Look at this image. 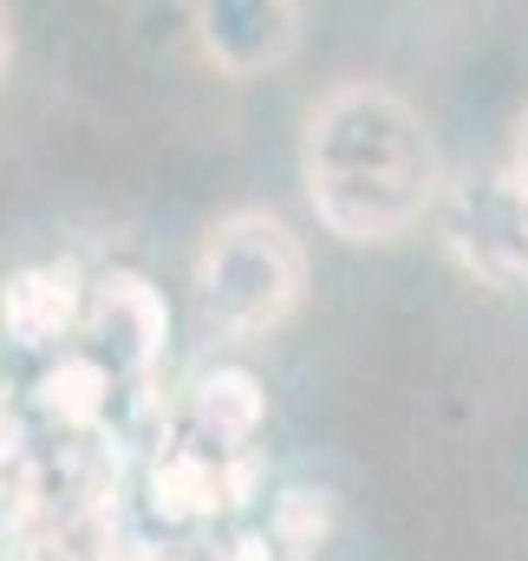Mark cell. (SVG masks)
<instances>
[{"label": "cell", "mask_w": 528, "mask_h": 561, "mask_svg": "<svg viewBox=\"0 0 528 561\" xmlns=\"http://www.w3.org/2000/svg\"><path fill=\"white\" fill-rule=\"evenodd\" d=\"M300 183L320 229L359 249L411 236L444 203V163L424 112L379 79H346L307 105Z\"/></svg>", "instance_id": "cell-1"}, {"label": "cell", "mask_w": 528, "mask_h": 561, "mask_svg": "<svg viewBox=\"0 0 528 561\" xmlns=\"http://www.w3.org/2000/svg\"><path fill=\"white\" fill-rule=\"evenodd\" d=\"M437 236L470 280L496 294L528 287V190L509 176V163L450 176L437 203Z\"/></svg>", "instance_id": "cell-3"}, {"label": "cell", "mask_w": 528, "mask_h": 561, "mask_svg": "<svg viewBox=\"0 0 528 561\" xmlns=\"http://www.w3.org/2000/svg\"><path fill=\"white\" fill-rule=\"evenodd\" d=\"M85 353L118 379L137 386L157 373L163 346H170V300L157 294V280L137 275V268H105L85 287Z\"/></svg>", "instance_id": "cell-4"}, {"label": "cell", "mask_w": 528, "mask_h": 561, "mask_svg": "<svg viewBox=\"0 0 528 561\" xmlns=\"http://www.w3.org/2000/svg\"><path fill=\"white\" fill-rule=\"evenodd\" d=\"M85 287L79 262H26L0 280V333L26 353H53L85 327Z\"/></svg>", "instance_id": "cell-6"}, {"label": "cell", "mask_w": 528, "mask_h": 561, "mask_svg": "<svg viewBox=\"0 0 528 561\" xmlns=\"http://www.w3.org/2000/svg\"><path fill=\"white\" fill-rule=\"evenodd\" d=\"M333 536V496L326 490H307V483H287L274 496V516H267V542L287 561H313V549Z\"/></svg>", "instance_id": "cell-10"}, {"label": "cell", "mask_w": 528, "mask_h": 561, "mask_svg": "<svg viewBox=\"0 0 528 561\" xmlns=\"http://www.w3.org/2000/svg\"><path fill=\"white\" fill-rule=\"evenodd\" d=\"M509 176L528 190V105H523V118H516V138H509Z\"/></svg>", "instance_id": "cell-11"}, {"label": "cell", "mask_w": 528, "mask_h": 561, "mask_svg": "<svg viewBox=\"0 0 528 561\" xmlns=\"http://www.w3.org/2000/svg\"><path fill=\"white\" fill-rule=\"evenodd\" d=\"M7 72H13V20L0 13V85H7Z\"/></svg>", "instance_id": "cell-12"}, {"label": "cell", "mask_w": 528, "mask_h": 561, "mask_svg": "<svg viewBox=\"0 0 528 561\" xmlns=\"http://www.w3.org/2000/svg\"><path fill=\"white\" fill-rule=\"evenodd\" d=\"M112 392H118V379L85 353V346H66L46 373H39V386H33V412L53 424L59 437H92L99 424L112 419Z\"/></svg>", "instance_id": "cell-9"}, {"label": "cell", "mask_w": 528, "mask_h": 561, "mask_svg": "<svg viewBox=\"0 0 528 561\" xmlns=\"http://www.w3.org/2000/svg\"><path fill=\"white\" fill-rule=\"evenodd\" d=\"M249 496V463L242 457H216L203 444H163L150 457V503L163 523H209L229 503Z\"/></svg>", "instance_id": "cell-7"}, {"label": "cell", "mask_w": 528, "mask_h": 561, "mask_svg": "<svg viewBox=\"0 0 528 561\" xmlns=\"http://www.w3.org/2000/svg\"><path fill=\"white\" fill-rule=\"evenodd\" d=\"M262 419H267V392L242 366H216L190 386V444H203L216 457H249Z\"/></svg>", "instance_id": "cell-8"}, {"label": "cell", "mask_w": 528, "mask_h": 561, "mask_svg": "<svg viewBox=\"0 0 528 561\" xmlns=\"http://www.w3.org/2000/svg\"><path fill=\"white\" fill-rule=\"evenodd\" d=\"M0 450H7V392H0Z\"/></svg>", "instance_id": "cell-13"}, {"label": "cell", "mask_w": 528, "mask_h": 561, "mask_svg": "<svg viewBox=\"0 0 528 561\" xmlns=\"http://www.w3.org/2000/svg\"><path fill=\"white\" fill-rule=\"evenodd\" d=\"M196 46L222 79H262L280 72L300 53L307 13L294 0H203L196 13Z\"/></svg>", "instance_id": "cell-5"}, {"label": "cell", "mask_w": 528, "mask_h": 561, "mask_svg": "<svg viewBox=\"0 0 528 561\" xmlns=\"http://www.w3.org/2000/svg\"><path fill=\"white\" fill-rule=\"evenodd\" d=\"M196 307L222 340L262 346L307 300V249L274 209H229L203 229Z\"/></svg>", "instance_id": "cell-2"}]
</instances>
